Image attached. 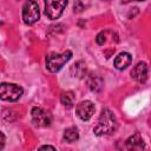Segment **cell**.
<instances>
[{
	"mask_svg": "<svg viewBox=\"0 0 151 151\" xmlns=\"http://www.w3.org/2000/svg\"><path fill=\"white\" fill-rule=\"evenodd\" d=\"M117 127H118V120L113 114V112L110 111L109 109H103L98 123L93 127V132L97 136L111 134L117 130Z\"/></svg>",
	"mask_w": 151,
	"mask_h": 151,
	"instance_id": "1",
	"label": "cell"
},
{
	"mask_svg": "<svg viewBox=\"0 0 151 151\" xmlns=\"http://www.w3.org/2000/svg\"><path fill=\"white\" fill-rule=\"evenodd\" d=\"M71 58V51H65L64 53H50L46 57V68L52 73H57Z\"/></svg>",
	"mask_w": 151,
	"mask_h": 151,
	"instance_id": "2",
	"label": "cell"
},
{
	"mask_svg": "<svg viewBox=\"0 0 151 151\" xmlns=\"http://www.w3.org/2000/svg\"><path fill=\"white\" fill-rule=\"evenodd\" d=\"M22 87H20L17 84H9V83H2L0 85V97L2 100L7 101H17L22 96Z\"/></svg>",
	"mask_w": 151,
	"mask_h": 151,
	"instance_id": "3",
	"label": "cell"
},
{
	"mask_svg": "<svg viewBox=\"0 0 151 151\" xmlns=\"http://www.w3.org/2000/svg\"><path fill=\"white\" fill-rule=\"evenodd\" d=\"M40 18L39 5L35 1H26L22 6V20L26 25H33Z\"/></svg>",
	"mask_w": 151,
	"mask_h": 151,
	"instance_id": "4",
	"label": "cell"
},
{
	"mask_svg": "<svg viewBox=\"0 0 151 151\" xmlns=\"http://www.w3.org/2000/svg\"><path fill=\"white\" fill-rule=\"evenodd\" d=\"M66 6H67V0H61V1L47 0L45 2V14L47 15L48 19L55 20L63 14L64 8Z\"/></svg>",
	"mask_w": 151,
	"mask_h": 151,
	"instance_id": "5",
	"label": "cell"
},
{
	"mask_svg": "<svg viewBox=\"0 0 151 151\" xmlns=\"http://www.w3.org/2000/svg\"><path fill=\"white\" fill-rule=\"evenodd\" d=\"M31 116L33 124L38 127H47L52 123V114L41 107H33Z\"/></svg>",
	"mask_w": 151,
	"mask_h": 151,
	"instance_id": "6",
	"label": "cell"
},
{
	"mask_svg": "<svg viewBox=\"0 0 151 151\" xmlns=\"http://www.w3.org/2000/svg\"><path fill=\"white\" fill-rule=\"evenodd\" d=\"M76 111H77V114L78 117L84 120V122H87L92 118L93 113H94V104L90 100H84V101H80L77 107H76Z\"/></svg>",
	"mask_w": 151,
	"mask_h": 151,
	"instance_id": "7",
	"label": "cell"
},
{
	"mask_svg": "<svg viewBox=\"0 0 151 151\" xmlns=\"http://www.w3.org/2000/svg\"><path fill=\"white\" fill-rule=\"evenodd\" d=\"M127 151H145V144L139 132L130 136L125 143Z\"/></svg>",
	"mask_w": 151,
	"mask_h": 151,
	"instance_id": "8",
	"label": "cell"
},
{
	"mask_svg": "<svg viewBox=\"0 0 151 151\" xmlns=\"http://www.w3.org/2000/svg\"><path fill=\"white\" fill-rule=\"evenodd\" d=\"M131 77L137 83H145L147 78V65L144 61H139L136 64L131 71Z\"/></svg>",
	"mask_w": 151,
	"mask_h": 151,
	"instance_id": "9",
	"label": "cell"
},
{
	"mask_svg": "<svg viewBox=\"0 0 151 151\" xmlns=\"http://www.w3.org/2000/svg\"><path fill=\"white\" fill-rule=\"evenodd\" d=\"M131 61H132L131 54L127 53V52H122V53H119V54L116 57V59H114V61H113V65H114V67H116L117 70L122 71V70H125L127 66H130Z\"/></svg>",
	"mask_w": 151,
	"mask_h": 151,
	"instance_id": "10",
	"label": "cell"
},
{
	"mask_svg": "<svg viewBox=\"0 0 151 151\" xmlns=\"http://www.w3.org/2000/svg\"><path fill=\"white\" fill-rule=\"evenodd\" d=\"M87 84H88V87L91 88V91L93 92H100L101 88H103V85H104V81L103 79L99 77V76H90L87 78Z\"/></svg>",
	"mask_w": 151,
	"mask_h": 151,
	"instance_id": "11",
	"label": "cell"
},
{
	"mask_svg": "<svg viewBox=\"0 0 151 151\" xmlns=\"http://www.w3.org/2000/svg\"><path fill=\"white\" fill-rule=\"evenodd\" d=\"M63 138L65 142L67 143H73L76 140H78L79 138V131L76 126H71V127H67L65 131H64V134H63Z\"/></svg>",
	"mask_w": 151,
	"mask_h": 151,
	"instance_id": "12",
	"label": "cell"
},
{
	"mask_svg": "<svg viewBox=\"0 0 151 151\" xmlns=\"http://www.w3.org/2000/svg\"><path fill=\"white\" fill-rule=\"evenodd\" d=\"M74 100H76V96L72 91H66V92H63L61 96H60V101L61 104L66 107V109H71L73 107L74 105Z\"/></svg>",
	"mask_w": 151,
	"mask_h": 151,
	"instance_id": "13",
	"label": "cell"
},
{
	"mask_svg": "<svg viewBox=\"0 0 151 151\" xmlns=\"http://www.w3.org/2000/svg\"><path fill=\"white\" fill-rule=\"evenodd\" d=\"M111 33V31L110 29H106V31H101L98 35H97V38H96V41H97V44L98 45H100V46H103L104 44H106V42H109V41H111V42H113L111 39H109V38H118V35L114 33V32H112V34L109 37V34Z\"/></svg>",
	"mask_w": 151,
	"mask_h": 151,
	"instance_id": "14",
	"label": "cell"
},
{
	"mask_svg": "<svg viewBox=\"0 0 151 151\" xmlns=\"http://www.w3.org/2000/svg\"><path fill=\"white\" fill-rule=\"evenodd\" d=\"M38 151H57V150L52 145H42V146L39 147Z\"/></svg>",
	"mask_w": 151,
	"mask_h": 151,
	"instance_id": "15",
	"label": "cell"
},
{
	"mask_svg": "<svg viewBox=\"0 0 151 151\" xmlns=\"http://www.w3.org/2000/svg\"><path fill=\"white\" fill-rule=\"evenodd\" d=\"M83 9H84L83 4H81L80 1H77V2L74 4V12H81Z\"/></svg>",
	"mask_w": 151,
	"mask_h": 151,
	"instance_id": "16",
	"label": "cell"
},
{
	"mask_svg": "<svg viewBox=\"0 0 151 151\" xmlns=\"http://www.w3.org/2000/svg\"><path fill=\"white\" fill-rule=\"evenodd\" d=\"M1 138H2V140H1V150H2L5 146V134L2 132H1Z\"/></svg>",
	"mask_w": 151,
	"mask_h": 151,
	"instance_id": "17",
	"label": "cell"
}]
</instances>
